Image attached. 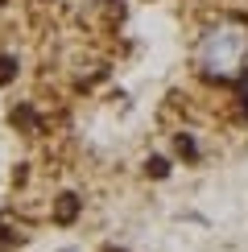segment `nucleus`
Listing matches in <instances>:
<instances>
[{"label": "nucleus", "mask_w": 248, "mask_h": 252, "mask_svg": "<svg viewBox=\"0 0 248 252\" xmlns=\"http://www.w3.org/2000/svg\"><path fill=\"white\" fill-rule=\"evenodd\" d=\"M149 174H153V178H165V174H170V165H165L161 157H153V161H149Z\"/></svg>", "instance_id": "2"}, {"label": "nucleus", "mask_w": 248, "mask_h": 252, "mask_svg": "<svg viewBox=\"0 0 248 252\" xmlns=\"http://www.w3.org/2000/svg\"><path fill=\"white\" fill-rule=\"evenodd\" d=\"M13 79V58H0V83Z\"/></svg>", "instance_id": "3"}, {"label": "nucleus", "mask_w": 248, "mask_h": 252, "mask_svg": "<svg viewBox=\"0 0 248 252\" xmlns=\"http://www.w3.org/2000/svg\"><path fill=\"white\" fill-rule=\"evenodd\" d=\"M75 211H79V203H75L70 194H62V198H58V211H54V219H58V223H70V219H75Z\"/></svg>", "instance_id": "1"}]
</instances>
